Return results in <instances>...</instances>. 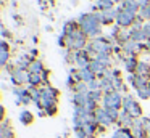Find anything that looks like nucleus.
I'll return each mask as SVG.
<instances>
[{"label":"nucleus","instance_id":"1","mask_svg":"<svg viewBox=\"0 0 150 138\" xmlns=\"http://www.w3.org/2000/svg\"><path fill=\"white\" fill-rule=\"evenodd\" d=\"M123 106H124V112H127L131 117H139V116L142 114V109L139 108V104H137L134 99H131V98L124 99Z\"/></svg>","mask_w":150,"mask_h":138},{"label":"nucleus","instance_id":"2","mask_svg":"<svg viewBox=\"0 0 150 138\" xmlns=\"http://www.w3.org/2000/svg\"><path fill=\"white\" fill-rule=\"evenodd\" d=\"M120 103H121V98L116 92H111L105 95V109H118Z\"/></svg>","mask_w":150,"mask_h":138},{"label":"nucleus","instance_id":"3","mask_svg":"<svg viewBox=\"0 0 150 138\" xmlns=\"http://www.w3.org/2000/svg\"><path fill=\"white\" fill-rule=\"evenodd\" d=\"M21 122H23V124H31V122H33L31 112H21Z\"/></svg>","mask_w":150,"mask_h":138},{"label":"nucleus","instance_id":"4","mask_svg":"<svg viewBox=\"0 0 150 138\" xmlns=\"http://www.w3.org/2000/svg\"><path fill=\"white\" fill-rule=\"evenodd\" d=\"M139 95L142 96V98H150V87H140L139 88Z\"/></svg>","mask_w":150,"mask_h":138},{"label":"nucleus","instance_id":"5","mask_svg":"<svg viewBox=\"0 0 150 138\" xmlns=\"http://www.w3.org/2000/svg\"><path fill=\"white\" fill-rule=\"evenodd\" d=\"M144 125H145V130L150 133V119H144Z\"/></svg>","mask_w":150,"mask_h":138}]
</instances>
